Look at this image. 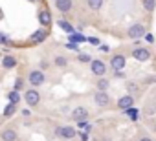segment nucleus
Segmentation results:
<instances>
[{
  "label": "nucleus",
  "mask_w": 156,
  "mask_h": 141,
  "mask_svg": "<svg viewBox=\"0 0 156 141\" xmlns=\"http://www.w3.org/2000/svg\"><path fill=\"white\" fill-rule=\"evenodd\" d=\"M77 60H79V62H88V64H90L94 59H92L90 55H87V53H79V55H77Z\"/></svg>",
  "instance_id": "obj_29"
},
{
  "label": "nucleus",
  "mask_w": 156,
  "mask_h": 141,
  "mask_svg": "<svg viewBox=\"0 0 156 141\" xmlns=\"http://www.w3.org/2000/svg\"><path fill=\"white\" fill-rule=\"evenodd\" d=\"M114 75H116V77H119V79H123V77H125V74H123V72H119V70H118V72H114Z\"/></svg>",
  "instance_id": "obj_37"
},
{
  "label": "nucleus",
  "mask_w": 156,
  "mask_h": 141,
  "mask_svg": "<svg viewBox=\"0 0 156 141\" xmlns=\"http://www.w3.org/2000/svg\"><path fill=\"white\" fill-rule=\"evenodd\" d=\"M94 103L99 106V108H110L112 105V97L108 95V92H96L94 94Z\"/></svg>",
  "instance_id": "obj_8"
},
{
  "label": "nucleus",
  "mask_w": 156,
  "mask_h": 141,
  "mask_svg": "<svg viewBox=\"0 0 156 141\" xmlns=\"http://www.w3.org/2000/svg\"><path fill=\"white\" fill-rule=\"evenodd\" d=\"M90 72L96 75V77H105L107 72H108V66L101 60V59H94L90 62Z\"/></svg>",
  "instance_id": "obj_5"
},
{
  "label": "nucleus",
  "mask_w": 156,
  "mask_h": 141,
  "mask_svg": "<svg viewBox=\"0 0 156 141\" xmlns=\"http://www.w3.org/2000/svg\"><path fill=\"white\" fill-rule=\"evenodd\" d=\"M22 86H24V83H22V79H17V83H15V90L19 92V90H22Z\"/></svg>",
  "instance_id": "obj_34"
},
{
  "label": "nucleus",
  "mask_w": 156,
  "mask_h": 141,
  "mask_svg": "<svg viewBox=\"0 0 156 141\" xmlns=\"http://www.w3.org/2000/svg\"><path fill=\"white\" fill-rule=\"evenodd\" d=\"M96 86H98L99 92H108V88H110V81H108L107 77H99L98 83H96Z\"/></svg>",
  "instance_id": "obj_19"
},
{
  "label": "nucleus",
  "mask_w": 156,
  "mask_h": 141,
  "mask_svg": "<svg viewBox=\"0 0 156 141\" xmlns=\"http://www.w3.org/2000/svg\"><path fill=\"white\" fill-rule=\"evenodd\" d=\"M77 136H79V139H81V141H88V132H83V130H81Z\"/></svg>",
  "instance_id": "obj_31"
},
{
  "label": "nucleus",
  "mask_w": 156,
  "mask_h": 141,
  "mask_svg": "<svg viewBox=\"0 0 156 141\" xmlns=\"http://www.w3.org/2000/svg\"><path fill=\"white\" fill-rule=\"evenodd\" d=\"M143 39H145V42H149V44H152V42H154V35H152V33H147Z\"/></svg>",
  "instance_id": "obj_32"
},
{
  "label": "nucleus",
  "mask_w": 156,
  "mask_h": 141,
  "mask_svg": "<svg viewBox=\"0 0 156 141\" xmlns=\"http://www.w3.org/2000/svg\"><path fill=\"white\" fill-rule=\"evenodd\" d=\"M46 37H48L46 29H37V31H33V33H31V37H30V42L37 44V42H42Z\"/></svg>",
  "instance_id": "obj_15"
},
{
  "label": "nucleus",
  "mask_w": 156,
  "mask_h": 141,
  "mask_svg": "<svg viewBox=\"0 0 156 141\" xmlns=\"http://www.w3.org/2000/svg\"><path fill=\"white\" fill-rule=\"evenodd\" d=\"M44 81H46V75H44L42 70H31L30 75H28V83H30L33 88L42 86V84H44Z\"/></svg>",
  "instance_id": "obj_7"
},
{
  "label": "nucleus",
  "mask_w": 156,
  "mask_h": 141,
  "mask_svg": "<svg viewBox=\"0 0 156 141\" xmlns=\"http://www.w3.org/2000/svg\"><path fill=\"white\" fill-rule=\"evenodd\" d=\"M24 101L30 105V106H37L41 103V94L35 90V88H30L24 92Z\"/></svg>",
  "instance_id": "obj_10"
},
{
  "label": "nucleus",
  "mask_w": 156,
  "mask_h": 141,
  "mask_svg": "<svg viewBox=\"0 0 156 141\" xmlns=\"http://www.w3.org/2000/svg\"><path fill=\"white\" fill-rule=\"evenodd\" d=\"M0 17H2V11H0Z\"/></svg>",
  "instance_id": "obj_42"
},
{
  "label": "nucleus",
  "mask_w": 156,
  "mask_h": 141,
  "mask_svg": "<svg viewBox=\"0 0 156 141\" xmlns=\"http://www.w3.org/2000/svg\"><path fill=\"white\" fill-rule=\"evenodd\" d=\"M39 22H41L42 26H50V24H51V15H50L48 9H41V11H39Z\"/></svg>",
  "instance_id": "obj_16"
},
{
  "label": "nucleus",
  "mask_w": 156,
  "mask_h": 141,
  "mask_svg": "<svg viewBox=\"0 0 156 141\" xmlns=\"http://www.w3.org/2000/svg\"><path fill=\"white\" fill-rule=\"evenodd\" d=\"M123 114H125V115H129V119H130V121H138V117H140V110H138V108H134V106H132V108H129V110H125Z\"/></svg>",
  "instance_id": "obj_24"
},
{
  "label": "nucleus",
  "mask_w": 156,
  "mask_h": 141,
  "mask_svg": "<svg viewBox=\"0 0 156 141\" xmlns=\"http://www.w3.org/2000/svg\"><path fill=\"white\" fill-rule=\"evenodd\" d=\"M130 55H132V59L138 60V62H147V60L152 59V50H151L149 46H134V48L130 50Z\"/></svg>",
  "instance_id": "obj_2"
},
{
  "label": "nucleus",
  "mask_w": 156,
  "mask_h": 141,
  "mask_svg": "<svg viewBox=\"0 0 156 141\" xmlns=\"http://www.w3.org/2000/svg\"><path fill=\"white\" fill-rule=\"evenodd\" d=\"M20 112H22V115H26V117L31 115V110H28V108H24V110H20Z\"/></svg>",
  "instance_id": "obj_38"
},
{
  "label": "nucleus",
  "mask_w": 156,
  "mask_h": 141,
  "mask_svg": "<svg viewBox=\"0 0 156 141\" xmlns=\"http://www.w3.org/2000/svg\"><path fill=\"white\" fill-rule=\"evenodd\" d=\"M141 112H143V115H145L147 119H149V117H154V115H156V103H154V101H147Z\"/></svg>",
  "instance_id": "obj_13"
},
{
  "label": "nucleus",
  "mask_w": 156,
  "mask_h": 141,
  "mask_svg": "<svg viewBox=\"0 0 156 141\" xmlns=\"http://www.w3.org/2000/svg\"><path fill=\"white\" fill-rule=\"evenodd\" d=\"M57 24H59V28H61V29H64L66 33H70V35L73 33V26H72V24H70L68 20H64V19H61V20H57Z\"/></svg>",
  "instance_id": "obj_22"
},
{
  "label": "nucleus",
  "mask_w": 156,
  "mask_h": 141,
  "mask_svg": "<svg viewBox=\"0 0 156 141\" xmlns=\"http://www.w3.org/2000/svg\"><path fill=\"white\" fill-rule=\"evenodd\" d=\"M88 42H90V44H94V46H101V44H99V39H96V37H90V39H88Z\"/></svg>",
  "instance_id": "obj_35"
},
{
  "label": "nucleus",
  "mask_w": 156,
  "mask_h": 141,
  "mask_svg": "<svg viewBox=\"0 0 156 141\" xmlns=\"http://www.w3.org/2000/svg\"><path fill=\"white\" fill-rule=\"evenodd\" d=\"M15 112H17V105H11V103H8V106L4 108V114H2V115H4V117H11Z\"/></svg>",
  "instance_id": "obj_26"
},
{
  "label": "nucleus",
  "mask_w": 156,
  "mask_h": 141,
  "mask_svg": "<svg viewBox=\"0 0 156 141\" xmlns=\"http://www.w3.org/2000/svg\"><path fill=\"white\" fill-rule=\"evenodd\" d=\"M70 117L75 121V123H79V121H88V117H90V110L87 108V106H75L72 112H70Z\"/></svg>",
  "instance_id": "obj_6"
},
{
  "label": "nucleus",
  "mask_w": 156,
  "mask_h": 141,
  "mask_svg": "<svg viewBox=\"0 0 156 141\" xmlns=\"http://www.w3.org/2000/svg\"><path fill=\"white\" fill-rule=\"evenodd\" d=\"M99 50H101L103 53H107V51H110V48H108L107 44H101V46H99Z\"/></svg>",
  "instance_id": "obj_36"
},
{
  "label": "nucleus",
  "mask_w": 156,
  "mask_h": 141,
  "mask_svg": "<svg viewBox=\"0 0 156 141\" xmlns=\"http://www.w3.org/2000/svg\"><path fill=\"white\" fill-rule=\"evenodd\" d=\"M2 66H4L6 70H11V68L17 66V59H15L13 55H4V57H2Z\"/></svg>",
  "instance_id": "obj_17"
},
{
  "label": "nucleus",
  "mask_w": 156,
  "mask_h": 141,
  "mask_svg": "<svg viewBox=\"0 0 156 141\" xmlns=\"http://www.w3.org/2000/svg\"><path fill=\"white\" fill-rule=\"evenodd\" d=\"M8 101H9L11 105H19V101H20V95H19V92H17V90H11V92L8 94Z\"/></svg>",
  "instance_id": "obj_25"
},
{
  "label": "nucleus",
  "mask_w": 156,
  "mask_h": 141,
  "mask_svg": "<svg viewBox=\"0 0 156 141\" xmlns=\"http://www.w3.org/2000/svg\"><path fill=\"white\" fill-rule=\"evenodd\" d=\"M134 103H136V97H134V95H130V94H125V95H121V97L116 101V106H118L121 112H125V110L132 108V106H134Z\"/></svg>",
  "instance_id": "obj_9"
},
{
  "label": "nucleus",
  "mask_w": 156,
  "mask_h": 141,
  "mask_svg": "<svg viewBox=\"0 0 156 141\" xmlns=\"http://www.w3.org/2000/svg\"><path fill=\"white\" fill-rule=\"evenodd\" d=\"M0 139H2V141H17L19 134H17L15 128H4L2 132H0Z\"/></svg>",
  "instance_id": "obj_11"
},
{
  "label": "nucleus",
  "mask_w": 156,
  "mask_h": 141,
  "mask_svg": "<svg viewBox=\"0 0 156 141\" xmlns=\"http://www.w3.org/2000/svg\"><path fill=\"white\" fill-rule=\"evenodd\" d=\"M68 40H70V42H73V44H79V42H88V39H87L85 35H81V33H72V35L68 37Z\"/></svg>",
  "instance_id": "obj_21"
},
{
  "label": "nucleus",
  "mask_w": 156,
  "mask_h": 141,
  "mask_svg": "<svg viewBox=\"0 0 156 141\" xmlns=\"http://www.w3.org/2000/svg\"><path fill=\"white\" fill-rule=\"evenodd\" d=\"M141 8H143V11H147L149 15L154 13V9H156V0H141Z\"/></svg>",
  "instance_id": "obj_18"
},
{
  "label": "nucleus",
  "mask_w": 156,
  "mask_h": 141,
  "mask_svg": "<svg viewBox=\"0 0 156 141\" xmlns=\"http://www.w3.org/2000/svg\"><path fill=\"white\" fill-rule=\"evenodd\" d=\"M145 35H147V26L143 22H132L127 28V39H130V40H140Z\"/></svg>",
  "instance_id": "obj_1"
},
{
  "label": "nucleus",
  "mask_w": 156,
  "mask_h": 141,
  "mask_svg": "<svg viewBox=\"0 0 156 141\" xmlns=\"http://www.w3.org/2000/svg\"><path fill=\"white\" fill-rule=\"evenodd\" d=\"M72 141H73V139H72Z\"/></svg>",
  "instance_id": "obj_43"
},
{
  "label": "nucleus",
  "mask_w": 156,
  "mask_h": 141,
  "mask_svg": "<svg viewBox=\"0 0 156 141\" xmlns=\"http://www.w3.org/2000/svg\"><path fill=\"white\" fill-rule=\"evenodd\" d=\"M127 94H130V95H134V97H138L140 95V92H141V86L136 83V81H127Z\"/></svg>",
  "instance_id": "obj_14"
},
{
  "label": "nucleus",
  "mask_w": 156,
  "mask_h": 141,
  "mask_svg": "<svg viewBox=\"0 0 156 141\" xmlns=\"http://www.w3.org/2000/svg\"><path fill=\"white\" fill-rule=\"evenodd\" d=\"M147 123H149V128L156 134V117H149V119H147Z\"/></svg>",
  "instance_id": "obj_30"
},
{
  "label": "nucleus",
  "mask_w": 156,
  "mask_h": 141,
  "mask_svg": "<svg viewBox=\"0 0 156 141\" xmlns=\"http://www.w3.org/2000/svg\"><path fill=\"white\" fill-rule=\"evenodd\" d=\"M77 134H79V132H77L72 125H59V126H55V136L61 137V139H64V141L75 139Z\"/></svg>",
  "instance_id": "obj_3"
},
{
  "label": "nucleus",
  "mask_w": 156,
  "mask_h": 141,
  "mask_svg": "<svg viewBox=\"0 0 156 141\" xmlns=\"http://www.w3.org/2000/svg\"><path fill=\"white\" fill-rule=\"evenodd\" d=\"M77 126H79L83 132H90V130H92V125H90L88 121H79V123H77Z\"/></svg>",
  "instance_id": "obj_28"
},
{
  "label": "nucleus",
  "mask_w": 156,
  "mask_h": 141,
  "mask_svg": "<svg viewBox=\"0 0 156 141\" xmlns=\"http://www.w3.org/2000/svg\"><path fill=\"white\" fill-rule=\"evenodd\" d=\"M108 66L114 70V72H123V68L127 66V55L125 53H114L112 57H110V62H108Z\"/></svg>",
  "instance_id": "obj_4"
},
{
  "label": "nucleus",
  "mask_w": 156,
  "mask_h": 141,
  "mask_svg": "<svg viewBox=\"0 0 156 141\" xmlns=\"http://www.w3.org/2000/svg\"><path fill=\"white\" fill-rule=\"evenodd\" d=\"M46 68H48V62L42 60V62H41V70H46Z\"/></svg>",
  "instance_id": "obj_40"
},
{
  "label": "nucleus",
  "mask_w": 156,
  "mask_h": 141,
  "mask_svg": "<svg viewBox=\"0 0 156 141\" xmlns=\"http://www.w3.org/2000/svg\"><path fill=\"white\" fill-rule=\"evenodd\" d=\"M136 141H154V137L149 134V132H145V130H141L140 134H138V137H136Z\"/></svg>",
  "instance_id": "obj_27"
},
{
  "label": "nucleus",
  "mask_w": 156,
  "mask_h": 141,
  "mask_svg": "<svg viewBox=\"0 0 156 141\" xmlns=\"http://www.w3.org/2000/svg\"><path fill=\"white\" fill-rule=\"evenodd\" d=\"M103 2L105 0H87V6H88L90 11H99L103 8Z\"/></svg>",
  "instance_id": "obj_20"
},
{
  "label": "nucleus",
  "mask_w": 156,
  "mask_h": 141,
  "mask_svg": "<svg viewBox=\"0 0 156 141\" xmlns=\"http://www.w3.org/2000/svg\"><path fill=\"white\" fill-rule=\"evenodd\" d=\"M0 42H2V44H8V39H6L2 33H0Z\"/></svg>",
  "instance_id": "obj_39"
},
{
  "label": "nucleus",
  "mask_w": 156,
  "mask_h": 141,
  "mask_svg": "<svg viewBox=\"0 0 156 141\" xmlns=\"http://www.w3.org/2000/svg\"><path fill=\"white\" fill-rule=\"evenodd\" d=\"M53 66H57V68H66V66H68V59H66L64 55H57V57L53 59Z\"/></svg>",
  "instance_id": "obj_23"
},
{
  "label": "nucleus",
  "mask_w": 156,
  "mask_h": 141,
  "mask_svg": "<svg viewBox=\"0 0 156 141\" xmlns=\"http://www.w3.org/2000/svg\"><path fill=\"white\" fill-rule=\"evenodd\" d=\"M55 8L61 13H68L73 8V2H72V0H55Z\"/></svg>",
  "instance_id": "obj_12"
},
{
  "label": "nucleus",
  "mask_w": 156,
  "mask_h": 141,
  "mask_svg": "<svg viewBox=\"0 0 156 141\" xmlns=\"http://www.w3.org/2000/svg\"><path fill=\"white\" fill-rule=\"evenodd\" d=\"M31 2H37V0H31Z\"/></svg>",
  "instance_id": "obj_41"
},
{
  "label": "nucleus",
  "mask_w": 156,
  "mask_h": 141,
  "mask_svg": "<svg viewBox=\"0 0 156 141\" xmlns=\"http://www.w3.org/2000/svg\"><path fill=\"white\" fill-rule=\"evenodd\" d=\"M66 48H68V50H72V51H79L77 44H73V42H68V44H66Z\"/></svg>",
  "instance_id": "obj_33"
}]
</instances>
